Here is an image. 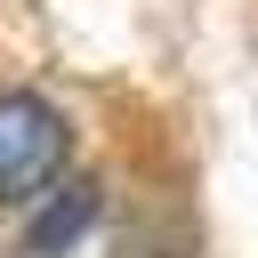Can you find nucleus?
Segmentation results:
<instances>
[{
    "label": "nucleus",
    "instance_id": "obj_1",
    "mask_svg": "<svg viewBox=\"0 0 258 258\" xmlns=\"http://www.w3.org/2000/svg\"><path fill=\"white\" fill-rule=\"evenodd\" d=\"M73 121L40 89H0V202H40L64 185Z\"/></svg>",
    "mask_w": 258,
    "mask_h": 258
},
{
    "label": "nucleus",
    "instance_id": "obj_2",
    "mask_svg": "<svg viewBox=\"0 0 258 258\" xmlns=\"http://www.w3.org/2000/svg\"><path fill=\"white\" fill-rule=\"evenodd\" d=\"M89 218H97V185L89 177H64L56 194H40V218L24 226V250L32 258H56V250H73L89 234Z\"/></svg>",
    "mask_w": 258,
    "mask_h": 258
}]
</instances>
